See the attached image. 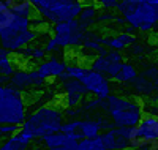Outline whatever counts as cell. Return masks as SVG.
<instances>
[{
	"label": "cell",
	"instance_id": "9",
	"mask_svg": "<svg viewBox=\"0 0 158 150\" xmlns=\"http://www.w3.org/2000/svg\"><path fill=\"white\" fill-rule=\"evenodd\" d=\"M89 92L85 90L84 84L77 79H67L60 82V101L59 104L63 109H74L82 106V103L87 100Z\"/></svg>",
	"mask_w": 158,
	"mask_h": 150
},
{
	"label": "cell",
	"instance_id": "11",
	"mask_svg": "<svg viewBox=\"0 0 158 150\" xmlns=\"http://www.w3.org/2000/svg\"><path fill=\"white\" fill-rule=\"evenodd\" d=\"M100 138H101L104 147H106V150H130L131 128L112 127L108 131H103Z\"/></svg>",
	"mask_w": 158,
	"mask_h": 150
},
{
	"label": "cell",
	"instance_id": "35",
	"mask_svg": "<svg viewBox=\"0 0 158 150\" xmlns=\"http://www.w3.org/2000/svg\"><path fill=\"white\" fill-rule=\"evenodd\" d=\"M153 32H155V33L158 35V25H155V29H153Z\"/></svg>",
	"mask_w": 158,
	"mask_h": 150
},
{
	"label": "cell",
	"instance_id": "2",
	"mask_svg": "<svg viewBox=\"0 0 158 150\" xmlns=\"http://www.w3.org/2000/svg\"><path fill=\"white\" fill-rule=\"evenodd\" d=\"M103 112L117 128H135L146 117L144 103L139 101V98L118 93H111L104 100Z\"/></svg>",
	"mask_w": 158,
	"mask_h": 150
},
{
	"label": "cell",
	"instance_id": "22",
	"mask_svg": "<svg viewBox=\"0 0 158 150\" xmlns=\"http://www.w3.org/2000/svg\"><path fill=\"white\" fill-rule=\"evenodd\" d=\"M21 54L25 59H30L35 62H43V60H46V56H48L44 46H32V44L29 48H25Z\"/></svg>",
	"mask_w": 158,
	"mask_h": 150
},
{
	"label": "cell",
	"instance_id": "13",
	"mask_svg": "<svg viewBox=\"0 0 158 150\" xmlns=\"http://www.w3.org/2000/svg\"><path fill=\"white\" fill-rule=\"evenodd\" d=\"M122 63H117V62L111 60L108 56H97L94 60L89 63V68L94 70V71H98V73L104 74L106 77H109L112 81L115 77V74L118 73V70H120Z\"/></svg>",
	"mask_w": 158,
	"mask_h": 150
},
{
	"label": "cell",
	"instance_id": "12",
	"mask_svg": "<svg viewBox=\"0 0 158 150\" xmlns=\"http://www.w3.org/2000/svg\"><path fill=\"white\" fill-rule=\"evenodd\" d=\"M67 68H68V62L65 59H62L60 56H51L49 59L36 65V71L44 81H51V79H59L62 74H65Z\"/></svg>",
	"mask_w": 158,
	"mask_h": 150
},
{
	"label": "cell",
	"instance_id": "4",
	"mask_svg": "<svg viewBox=\"0 0 158 150\" xmlns=\"http://www.w3.org/2000/svg\"><path fill=\"white\" fill-rule=\"evenodd\" d=\"M38 38L40 30H35L32 27V18L29 19L16 16L10 27L0 30V46L11 54H21Z\"/></svg>",
	"mask_w": 158,
	"mask_h": 150
},
{
	"label": "cell",
	"instance_id": "5",
	"mask_svg": "<svg viewBox=\"0 0 158 150\" xmlns=\"http://www.w3.org/2000/svg\"><path fill=\"white\" fill-rule=\"evenodd\" d=\"M32 3L36 16L51 25L77 19L84 8V2L70 0H32Z\"/></svg>",
	"mask_w": 158,
	"mask_h": 150
},
{
	"label": "cell",
	"instance_id": "30",
	"mask_svg": "<svg viewBox=\"0 0 158 150\" xmlns=\"http://www.w3.org/2000/svg\"><path fill=\"white\" fill-rule=\"evenodd\" d=\"M118 2L120 0H97V3L106 11H112V10H117L118 8Z\"/></svg>",
	"mask_w": 158,
	"mask_h": 150
},
{
	"label": "cell",
	"instance_id": "3",
	"mask_svg": "<svg viewBox=\"0 0 158 150\" xmlns=\"http://www.w3.org/2000/svg\"><path fill=\"white\" fill-rule=\"evenodd\" d=\"M117 11L138 32H152L158 25V3L150 0H120Z\"/></svg>",
	"mask_w": 158,
	"mask_h": 150
},
{
	"label": "cell",
	"instance_id": "6",
	"mask_svg": "<svg viewBox=\"0 0 158 150\" xmlns=\"http://www.w3.org/2000/svg\"><path fill=\"white\" fill-rule=\"evenodd\" d=\"M27 119V101L15 87L0 85V125H21Z\"/></svg>",
	"mask_w": 158,
	"mask_h": 150
},
{
	"label": "cell",
	"instance_id": "16",
	"mask_svg": "<svg viewBox=\"0 0 158 150\" xmlns=\"http://www.w3.org/2000/svg\"><path fill=\"white\" fill-rule=\"evenodd\" d=\"M136 35H131L127 32H120L117 35H104L103 38V46L114 51H127L133 43H136Z\"/></svg>",
	"mask_w": 158,
	"mask_h": 150
},
{
	"label": "cell",
	"instance_id": "10",
	"mask_svg": "<svg viewBox=\"0 0 158 150\" xmlns=\"http://www.w3.org/2000/svg\"><path fill=\"white\" fill-rule=\"evenodd\" d=\"M48 81H44L40 73L36 71V68L30 70V68H18L10 77V85L15 87L19 92H32L35 89H41L46 85Z\"/></svg>",
	"mask_w": 158,
	"mask_h": 150
},
{
	"label": "cell",
	"instance_id": "20",
	"mask_svg": "<svg viewBox=\"0 0 158 150\" xmlns=\"http://www.w3.org/2000/svg\"><path fill=\"white\" fill-rule=\"evenodd\" d=\"M70 141H74V139H71L68 134L59 131V133H54V134H51V136H46L44 139L40 141V144H43L46 148H56V147L65 145V144L70 142Z\"/></svg>",
	"mask_w": 158,
	"mask_h": 150
},
{
	"label": "cell",
	"instance_id": "31",
	"mask_svg": "<svg viewBox=\"0 0 158 150\" xmlns=\"http://www.w3.org/2000/svg\"><path fill=\"white\" fill-rule=\"evenodd\" d=\"M3 2L6 3V6H8L11 11H15L16 8H19V6H22V5L32 3V0H3Z\"/></svg>",
	"mask_w": 158,
	"mask_h": 150
},
{
	"label": "cell",
	"instance_id": "24",
	"mask_svg": "<svg viewBox=\"0 0 158 150\" xmlns=\"http://www.w3.org/2000/svg\"><path fill=\"white\" fill-rule=\"evenodd\" d=\"M77 150H106L101 138H84L77 141Z\"/></svg>",
	"mask_w": 158,
	"mask_h": 150
},
{
	"label": "cell",
	"instance_id": "27",
	"mask_svg": "<svg viewBox=\"0 0 158 150\" xmlns=\"http://www.w3.org/2000/svg\"><path fill=\"white\" fill-rule=\"evenodd\" d=\"M44 49H46V52H48V56H60V52L63 51V49L59 46V43L56 41V38L52 36V35L46 40Z\"/></svg>",
	"mask_w": 158,
	"mask_h": 150
},
{
	"label": "cell",
	"instance_id": "29",
	"mask_svg": "<svg viewBox=\"0 0 158 150\" xmlns=\"http://www.w3.org/2000/svg\"><path fill=\"white\" fill-rule=\"evenodd\" d=\"M117 19V15H114L112 11H106L103 10L98 13V18H97V24H111V22H115Z\"/></svg>",
	"mask_w": 158,
	"mask_h": 150
},
{
	"label": "cell",
	"instance_id": "21",
	"mask_svg": "<svg viewBox=\"0 0 158 150\" xmlns=\"http://www.w3.org/2000/svg\"><path fill=\"white\" fill-rule=\"evenodd\" d=\"M103 107H104V100L95 98V97H92V98H89L82 103V111H84L85 117L94 115L97 112H103Z\"/></svg>",
	"mask_w": 158,
	"mask_h": 150
},
{
	"label": "cell",
	"instance_id": "32",
	"mask_svg": "<svg viewBox=\"0 0 158 150\" xmlns=\"http://www.w3.org/2000/svg\"><path fill=\"white\" fill-rule=\"evenodd\" d=\"M48 150H77V141H70L65 145H60L56 148H48Z\"/></svg>",
	"mask_w": 158,
	"mask_h": 150
},
{
	"label": "cell",
	"instance_id": "26",
	"mask_svg": "<svg viewBox=\"0 0 158 150\" xmlns=\"http://www.w3.org/2000/svg\"><path fill=\"white\" fill-rule=\"evenodd\" d=\"M127 54L128 57H144L147 54V46L141 41H136L127 49Z\"/></svg>",
	"mask_w": 158,
	"mask_h": 150
},
{
	"label": "cell",
	"instance_id": "14",
	"mask_svg": "<svg viewBox=\"0 0 158 150\" xmlns=\"http://www.w3.org/2000/svg\"><path fill=\"white\" fill-rule=\"evenodd\" d=\"M135 136L158 141V117L146 115L138 127L131 128V138H135Z\"/></svg>",
	"mask_w": 158,
	"mask_h": 150
},
{
	"label": "cell",
	"instance_id": "19",
	"mask_svg": "<svg viewBox=\"0 0 158 150\" xmlns=\"http://www.w3.org/2000/svg\"><path fill=\"white\" fill-rule=\"evenodd\" d=\"M16 70L18 66L15 63V59H13V54L0 46V74L10 79Z\"/></svg>",
	"mask_w": 158,
	"mask_h": 150
},
{
	"label": "cell",
	"instance_id": "1",
	"mask_svg": "<svg viewBox=\"0 0 158 150\" xmlns=\"http://www.w3.org/2000/svg\"><path fill=\"white\" fill-rule=\"evenodd\" d=\"M65 123V111L60 104H41L33 112L27 114L21 130L30 134L33 141H41L46 136L62 131Z\"/></svg>",
	"mask_w": 158,
	"mask_h": 150
},
{
	"label": "cell",
	"instance_id": "15",
	"mask_svg": "<svg viewBox=\"0 0 158 150\" xmlns=\"http://www.w3.org/2000/svg\"><path fill=\"white\" fill-rule=\"evenodd\" d=\"M128 87H130V93L135 98H150L152 100L158 92V87L141 74H138V77L131 84H128Z\"/></svg>",
	"mask_w": 158,
	"mask_h": 150
},
{
	"label": "cell",
	"instance_id": "7",
	"mask_svg": "<svg viewBox=\"0 0 158 150\" xmlns=\"http://www.w3.org/2000/svg\"><path fill=\"white\" fill-rule=\"evenodd\" d=\"M51 32L62 49H71V48H81L82 46L84 30L81 29L77 19L52 25Z\"/></svg>",
	"mask_w": 158,
	"mask_h": 150
},
{
	"label": "cell",
	"instance_id": "18",
	"mask_svg": "<svg viewBox=\"0 0 158 150\" xmlns=\"http://www.w3.org/2000/svg\"><path fill=\"white\" fill-rule=\"evenodd\" d=\"M139 74V70H138V66L135 63H131V62H123L122 66H120V70H118V73L115 74V77L112 79L114 82L117 84H123V85H128L131 84L133 81L138 77Z\"/></svg>",
	"mask_w": 158,
	"mask_h": 150
},
{
	"label": "cell",
	"instance_id": "33",
	"mask_svg": "<svg viewBox=\"0 0 158 150\" xmlns=\"http://www.w3.org/2000/svg\"><path fill=\"white\" fill-rule=\"evenodd\" d=\"M29 150H48L43 144H40V145H33V147H30Z\"/></svg>",
	"mask_w": 158,
	"mask_h": 150
},
{
	"label": "cell",
	"instance_id": "25",
	"mask_svg": "<svg viewBox=\"0 0 158 150\" xmlns=\"http://www.w3.org/2000/svg\"><path fill=\"white\" fill-rule=\"evenodd\" d=\"M141 76H144L146 79H149L152 84H155L158 87V63L152 62V63H144L142 70L139 71Z\"/></svg>",
	"mask_w": 158,
	"mask_h": 150
},
{
	"label": "cell",
	"instance_id": "23",
	"mask_svg": "<svg viewBox=\"0 0 158 150\" xmlns=\"http://www.w3.org/2000/svg\"><path fill=\"white\" fill-rule=\"evenodd\" d=\"M15 19H16V15L6 6V3L3 0H0V30L10 27Z\"/></svg>",
	"mask_w": 158,
	"mask_h": 150
},
{
	"label": "cell",
	"instance_id": "34",
	"mask_svg": "<svg viewBox=\"0 0 158 150\" xmlns=\"http://www.w3.org/2000/svg\"><path fill=\"white\" fill-rule=\"evenodd\" d=\"M150 101H156V103H158V92H156V95H155V97H153Z\"/></svg>",
	"mask_w": 158,
	"mask_h": 150
},
{
	"label": "cell",
	"instance_id": "28",
	"mask_svg": "<svg viewBox=\"0 0 158 150\" xmlns=\"http://www.w3.org/2000/svg\"><path fill=\"white\" fill-rule=\"evenodd\" d=\"M21 131V125H0V139L11 138Z\"/></svg>",
	"mask_w": 158,
	"mask_h": 150
},
{
	"label": "cell",
	"instance_id": "8",
	"mask_svg": "<svg viewBox=\"0 0 158 150\" xmlns=\"http://www.w3.org/2000/svg\"><path fill=\"white\" fill-rule=\"evenodd\" d=\"M77 81H81L85 87V90L89 92V95H92L95 98L106 100L112 93V81L98 71L90 70L89 66H85L82 76Z\"/></svg>",
	"mask_w": 158,
	"mask_h": 150
},
{
	"label": "cell",
	"instance_id": "17",
	"mask_svg": "<svg viewBox=\"0 0 158 150\" xmlns=\"http://www.w3.org/2000/svg\"><path fill=\"white\" fill-rule=\"evenodd\" d=\"M98 13H100V11H98V6H97L95 3H92V2L84 3V8H82L81 15H79V18H77L79 25H81V29H82L84 32L90 30L92 27L97 24Z\"/></svg>",
	"mask_w": 158,
	"mask_h": 150
}]
</instances>
